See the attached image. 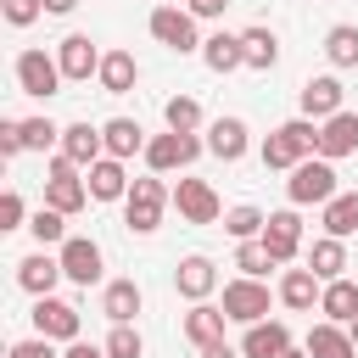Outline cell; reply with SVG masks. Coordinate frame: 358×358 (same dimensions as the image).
<instances>
[{"label":"cell","mask_w":358,"mask_h":358,"mask_svg":"<svg viewBox=\"0 0 358 358\" xmlns=\"http://www.w3.org/2000/svg\"><path fill=\"white\" fill-rule=\"evenodd\" d=\"M257 157H263V168H285L291 173L302 157H319V123L313 117H285L274 134H263Z\"/></svg>","instance_id":"1"},{"label":"cell","mask_w":358,"mask_h":358,"mask_svg":"<svg viewBox=\"0 0 358 358\" xmlns=\"http://www.w3.org/2000/svg\"><path fill=\"white\" fill-rule=\"evenodd\" d=\"M168 201H173V190L162 185V173H145V179H134L129 196H123V224H129L134 235H157Z\"/></svg>","instance_id":"2"},{"label":"cell","mask_w":358,"mask_h":358,"mask_svg":"<svg viewBox=\"0 0 358 358\" xmlns=\"http://www.w3.org/2000/svg\"><path fill=\"white\" fill-rule=\"evenodd\" d=\"M285 196H291V207H324L336 196V162L330 157H302L285 179Z\"/></svg>","instance_id":"3"},{"label":"cell","mask_w":358,"mask_h":358,"mask_svg":"<svg viewBox=\"0 0 358 358\" xmlns=\"http://www.w3.org/2000/svg\"><path fill=\"white\" fill-rule=\"evenodd\" d=\"M45 201H50L56 213H67V218H73V213H84V201H90L84 168H78L73 157H62V151L45 162Z\"/></svg>","instance_id":"4"},{"label":"cell","mask_w":358,"mask_h":358,"mask_svg":"<svg viewBox=\"0 0 358 358\" xmlns=\"http://www.w3.org/2000/svg\"><path fill=\"white\" fill-rule=\"evenodd\" d=\"M196 22H201V17H190L185 6H157L145 28H151V39L168 45L173 56H201V28H196Z\"/></svg>","instance_id":"5"},{"label":"cell","mask_w":358,"mask_h":358,"mask_svg":"<svg viewBox=\"0 0 358 358\" xmlns=\"http://www.w3.org/2000/svg\"><path fill=\"white\" fill-rule=\"evenodd\" d=\"M62 84H67V73H62L56 56H45V50H22V56H17V90H22V95L50 101V95H62Z\"/></svg>","instance_id":"6"},{"label":"cell","mask_w":358,"mask_h":358,"mask_svg":"<svg viewBox=\"0 0 358 358\" xmlns=\"http://www.w3.org/2000/svg\"><path fill=\"white\" fill-rule=\"evenodd\" d=\"M201 151H207V140L168 129V134H151V140H145V168H151V173H173V168H190Z\"/></svg>","instance_id":"7"},{"label":"cell","mask_w":358,"mask_h":358,"mask_svg":"<svg viewBox=\"0 0 358 358\" xmlns=\"http://www.w3.org/2000/svg\"><path fill=\"white\" fill-rule=\"evenodd\" d=\"M28 319H34L39 336H50V341H62V347L78 341V330H84V313H78L73 302H62L56 291H50V296H34V313H28Z\"/></svg>","instance_id":"8"},{"label":"cell","mask_w":358,"mask_h":358,"mask_svg":"<svg viewBox=\"0 0 358 358\" xmlns=\"http://www.w3.org/2000/svg\"><path fill=\"white\" fill-rule=\"evenodd\" d=\"M218 308L229 313V324H257V319H268V285L252 280V274H241V280L224 285V302Z\"/></svg>","instance_id":"9"},{"label":"cell","mask_w":358,"mask_h":358,"mask_svg":"<svg viewBox=\"0 0 358 358\" xmlns=\"http://www.w3.org/2000/svg\"><path fill=\"white\" fill-rule=\"evenodd\" d=\"M173 207H179L185 224H218L224 218V201H218V190L207 179H179L173 185Z\"/></svg>","instance_id":"10"},{"label":"cell","mask_w":358,"mask_h":358,"mask_svg":"<svg viewBox=\"0 0 358 358\" xmlns=\"http://www.w3.org/2000/svg\"><path fill=\"white\" fill-rule=\"evenodd\" d=\"M56 257H62V274L73 280V285H95L101 280V246L90 241V235H67L62 246H56Z\"/></svg>","instance_id":"11"},{"label":"cell","mask_w":358,"mask_h":358,"mask_svg":"<svg viewBox=\"0 0 358 358\" xmlns=\"http://www.w3.org/2000/svg\"><path fill=\"white\" fill-rule=\"evenodd\" d=\"M101 56H106V50H95V39H90V34H67V39L56 45V62H62L67 84L95 78V73H101Z\"/></svg>","instance_id":"12"},{"label":"cell","mask_w":358,"mask_h":358,"mask_svg":"<svg viewBox=\"0 0 358 358\" xmlns=\"http://www.w3.org/2000/svg\"><path fill=\"white\" fill-rule=\"evenodd\" d=\"M263 246L274 252V263H291V257L302 252V213H296V207L268 213V224H263Z\"/></svg>","instance_id":"13"},{"label":"cell","mask_w":358,"mask_h":358,"mask_svg":"<svg viewBox=\"0 0 358 358\" xmlns=\"http://www.w3.org/2000/svg\"><path fill=\"white\" fill-rule=\"evenodd\" d=\"M173 291H179L185 302H207V296L218 291V268H213V257H201V252L179 257V268H173Z\"/></svg>","instance_id":"14"},{"label":"cell","mask_w":358,"mask_h":358,"mask_svg":"<svg viewBox=\"0 0 358 358\" xmlns=\"http://www.w3.org/2000/svg\"><path fill=\"white\" fill-rule=\"evenodd\" d=\"M341 78L336 73H319V78H308L302 90H296V101H302V117H313V123H324V117H336L341 112Z\"/></svg>","instance_id":"15"},{"label":"cell","mask_w":358,"mask_h":358,"mask_svg":"<svg viewBox=\"0 0 358 358\" xmlns=\"http://www.w3.org/2000/svg\"><path fill=\"white\" fill-rule=\"evenodd\" d=\"M84 185H90V201H123L134 179H129L123 157H101V162H90V168H84Z\"/></svg>","instance_id":"16"},{"label":"cell","mask_w":358,"mask_h":358,"mask_svg":"<svg viewBox=\"0 0 358 358\" xmlns=\"http://www.w3.org/2000/svg\"><path fill=\"white\" fill-rule=\"evenodd\" d=\"M56 280H67V274H62V257H50L45 246H39V252H28V257L17 263V285H22L28 296H50V291H56Z\"/></svg>","instance_id":"17"},{"label":"cell","mask_w":358,"mask_h":358,"mask_svg":"<svg viewBox=\"0 0 358 358\" xmlns=\"http://www.w3.org/2000/svg\"><path fill=\"white\" fill-rule=\"evenodd\" d=\"M358 151V112H336V117H324L319 123V157H330V162H341V157H352Z\"/></svg>","instance_id":"18"},{"label":"cell","mask_w":358,"mask_h":358,"mask_svg":"<svg viewBox=\"0 0 358 358\" xmlns=\"http://www.w3.org/2000/svg\"><path fill=\"white\" fill-rule=\"evenodd\" d=\"M285 347H291L285 319H257V324H246V336H241V358H280Z\"/></svg>","instance_id":"19"},{"label":"cell","mask_w":358,"mask_h":358,"mask_svg":"<svg viewBox=\"0 0 358 358\" xmlns=\"http://www.w3.org/2000/svg\"><path fill=\"white\" fill-rule=\"evenodd\" d=\"M246 145H252V134H246L241 117H213V123H207V151H213L218 162H241Z\"/></svg>","instance_id":"20"},{"label":"cell","mask_w":358,"mask_h":358,"mask_svg":"<svg viewBox=\"0 0 358 358\" xmlns=\"http://www.w3.org/2000/svg\"><path fill=\"white\" fill-rule=\"evenodd\" d=\"M62 157H73L78 168H90V162L106 157V134H101L95 123H67V129H62Z\"/></svg>","instance_id":"21"},{"label":"cell","mask_w":358,"mask_h":358,"mask_svg":"<svg viewBox=\"0 0 358 358\" xmlns=\"http://www.w3.org/2000/svg\"><path fill=\"white\" fill-rule=\"evenodd\" d=\"M224 324H229V313L218 302H190V313H185V336L196 341V352L213 347V341H224Z\"/></svg>","instance_id":"22"},{"label":"cell","mask_w":358,"mask_h":358,"mask_svg":"<svg viewBox=\"0 0 358 358\" xmlns=\"http://www.w3.org/2000/svg\"><path fill=\"white\" fill-rule=\"evenodd\" d=\"M319 291H324V280H319L313 268H285V274H280V302L296 308V313L319 308Z\"/></svg>","instance_id":"23"},{"label":"cell","mask_w":358,"mask_h":358,"mask_svg":"<svg viewBox=\"0 0 358 358\" xmlns=\"http://www.w3.org/2000/svg\"><path fill=\"white\" fill-rule=\"evenodd\" d=\"M319 313L324 319H336V324H352L358 319V280H324V291H319Z\"/></svg>","instance_id":"24"},{"label":"cell","mask_w":358,"mask_h":358,"mask_svg":"<svg viewBox=\"0 0 358 358\" xmlns=\"http://www.w3.org/2000/svg\"><path fill=\"white\" fill-rule=\"evenodd\" d=\"M201 62H207V73H235V67H246V50H241V34H207L201 39Z\"/></svg>","instance_id":"25"},{"label":"cell","mask_w":358,"mask_h":358,"mask_svg":"<svg viewBox=\"0 0 358 358\" xmlns=\"http://www.w3.org/2000/svg\"><path fill=\"white\" fill-rule=\"evenodd\" d=\"M134 78H140V62H134L129 50H106V56H101L95 84H101L106 95H129V90H134Z\"/></svg>","instance_id":"26"},{"label":"cell","mask_w":358,"mask_h":358,"mask_svg":"<svg viewBox=\"0 0 358 358\" xmlns=\"http://www.w3.org/2000/svg\"><path fill=\"white\" fill-rule=\"evenodd\" d=\"M101 134H106V157H145V129L134 123V117H106L101 123Z\"/></svg>","instance_id":"27"},{"label":"cell","mask_w":358,"mask_h":358,"mask_svg":"<svg viewBox=\"0 0 358 358\" xmlns=\"http://www.w3.org/2000/svg\"><path fill=\"white\" fill-rule=\"evenodd\" d=\"M145 308V296H140V285L134 280H112L106 291H101V313L112 319V324H134V313Z\"/></svg>","instance_id":"28"},{"label":"cell","mask_w":358,"mask_h":358,"mask_svg":"<svg viewBox=\"0 0 358 358\" xmlns=\"http://www.w3.org/2000/svg\"><path fill=\"white\" fill-rule=\"evenodd\" d=\"M308 352H313V358H358L347 324H336V319H319V324L308 330Z\"/></svg>","instance_id":"29"},{"label":"cell","mask_w":358,"mask_h":358,"mask_svg":"<svg viewBox=\"0 0 358 358\" xmlns=\"http://www.w3.org/2000/svg\"><path fill=\"white\" fill-rule=\"evenodd\" d=\"M319 224H324V235H358V190H336L324 207H319Z\"/></svg>","instance_id":"30"},{"label":"cell","mask_w":358,"mask_h":358,"mask_svg":"<svg viewBox=\"0 0 358 358\" xmlns=\"http://www.w3.org/2000/svg\"><path fill=\"white\" fill-rule=\"evenodd\" d=\"M308 268H313L319 280H341V274H347V241H341V235H319V241L308 246Z\"/></svg>","instance_id":"31"},{"label":"cell","mask_w":358,"mask_h":358,"mask_svg":"<svg viewBox=\"0 0 358 358\" xmlns=\"http://www.w3.org/2000/svg\"><path fill=\"white\" fill-rule=\"evenodd\" d=\"M241 50H246V67L252 73H268L280 62V34L274 28H241Z\"/></svg>","instance_id":"32"},{"label":"cell","mask_w":358,"mask_h":358,"mask_svg":"<svg viewBox=\"0 0 358 358\" xmlns=\"http://www.w3.org/2000/svg\"><path fill=\"white\" fill-rule=\"evenodd\" d=\"M162 123L179 129V134H196V129H201V101H196V95H168V101H162Z\"/></svg>","instance_id":"33"},{"label":"cell","mask_w":358,"mask_h":358,"mask_svg":"<svg viewBox=\"0 0 358 358\" xmlns=\"http://www.w3.org/2000/svg\"><path fill=\"white\" fill-rule=\"evenodd\" d=\"M324 56H330V67H358V28L352 22H336L324 34Z\"/></svg>","instance_id":"34"},{"label":"cell","mask_w":358,"mask_h":358,"mask_svg":"<svg viewBox=\"0 0 358 358\" xmlns=\"http://www.w3.org/2000/svg\"><path fill=\"white\" fill-rule=\"evenodd\" d=\"M28 235H34L39 246H62V241H67V213H56V207L45 201V207L28 218Z\"/></svg>","instance_id":"35"},{"label":"cell","mask_w":358,"mask_h":358,"mask_svg":"<svg viewBox=\"0 0 358 358\" xmlns=\"http://www.w3.org/2000/svg\"><path fill=\"white\" fill-rule=\"evenodd\" d=\"M263 224H268V213H257L252 201H241V207H229V213H224V229H229L235 241H257V235H263Z\"/></svg>","instance_id":"36"},{"label":"cell","mask_w":358,"mask_h":358,"mask_svg":"<svg viewBox=\"0 0 358 358\" xmlns=\"http://www.w3.org/2000/svg\"><path fill=\"white\" fill-rule=\"evenodd\" d=\"M235 268H241V274H252V280H263V274H268V268H280V263H274V252H268V246H263V235H257V241H241V246H235Z\"/></svg>","instance_id":"37"},{"label":"cell","mask_w":358,"mask_h":358,"mask_svg":"<svg viewBox=\"0 0 358 358\" xmlns=\"http://www.w3.org/2000/svg\"><path fill=\"white\" fill-rule=\"evenodd\" d=\"M62 145V129L50 117H22V151H50Z\"/></svg>","instance_id":"38"},{"label":"cell","mask_w":358,"mask_h":358,"mask_svg":"<svg viewBox=\"0 0 358 358\" xmlns=\"http://www.w3.org/2000/svg\"><path fill=\"white\" fill-rule=\"evenodd\" d=\"M112 358H145V336L134 330V324H112V336L101 341Z\"/></svg>","instance_id":"39"},{"label":"cell","mask_w":358,"mask_h":358,"mask_svg":"<svg viewBox=\"0 0 358 358\" xmlns=\"http://www.w3.org/2000/svg\"><path fill=\"white\" fill-rule=\"evenodd\" d=\"M0 17H6L11 28H28V22L45 17V0H0Z\"/></svg>","instance_id":"40"},{"label":"cell","mask_w":358,"mask_h":358,"mask_svg":"<svg viewBox=\"0 0 358 358\" xmlns=\"http://www.w3.org/2000/svg\"><path fill=\"white\" fill-rule=\"evenodd\" d=\"M6 358H62V352H56V341H50V336H39V330H34L28 341H11V352H6Z\"/></svg>","instance_id":"41"},{"label":"cell","mask_w":358,"mask_h":358,"mask_svg":"<svg viewBox=\"0 0 358 358\" xmlns=\"http://www.w3.org/2000/svg\"><path fill=\"white\" fill-rule=\"evenodd\" d=\"M0 229H28V207H22V196H17V190H6V196H0Z\"/></svg>","instance_id":"42"},{"label":"cell","mask_w":358,"mask_h":358,"mask_svg":"<svg viewBox=\"0 0 358 358\" xmlns=\"http://www.w3.org/2000/svg\"><path fill=\"white\" fill-rule=\"evenodd\" d=\"M22 151V117H0V157Z\"/></svg>","instance_id":"43"},{"label":"cell","mask_w":358,"mask_h":358,"mask_svg":"<svg viewBox=\"0 0 358 358\" xmlns=\"http://www.w3.org/2000/svg\"><path fill=\"white\" fill-rule=\"evenodd\" d=\"M224 6H229V0H185L190 17H224Z\"/></svg>","instance_id":"44"},{"label":"cell","mask_w":358,"mask_h":358,"mask_svg":"<svg viewBox=\"0 0 358 358\" xmlns=\"http://www.w3.org/2000/svg\"><path fill=\"white\" fill-rule=\"evenodd\" d=\"M62 358H112V352H106V347H90V341H67Z\"/></svg>","instance_id":"45"},{"label":"cell","mask_w":358,"mask_h":358,"mask_svg":"<svg viewBox=\"0 0 358 358\" xmlns=\"http://www.w3.org/2000/svg\"><path fill=\"white\" fill-rule=\"evenodd\" d=\"M78 0H45V17H73Z\"/></svg>","instance_id":"46"},{"label":"cell","mask_w":358,"mask_h":358,"mask_svg":"<svg viewBox=\"0 0 358 358\" xmlns=\"http://www.w3.org/2000/svg\"><path fill=\"white\" fill-rule=\"evenodd\" d=\"M201 358H241V347H229V341H213V347H201Z\"/></svg>","instance_id":"47"},{"label":"cell","mask_w":358,"mask_h":358,"mask_svg":"<svg viewBox=\"0 0 358 358\" xmlns=\"http://www.w3.org/2000/svg\"><path fill=\"white\" fill-rule=\"evenodd\" d=\"M280 358H313V352H308V347H285Z\"/></svg>","instance_id":"48"},{"label":"cell","mask_w":358,"mask_h":358,"mask_svg":"<svg viewBox=\"0 0 358 358\" xmlns=\"http://www.w3.org/2000/svg\"><path fill=\"white\" fill-rule=\"evenodd\" d=\"M347 336H352V347H358V319H352V324H347Z\"/></svg>","instance_id":"49"}]
</instances>
